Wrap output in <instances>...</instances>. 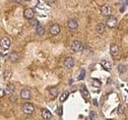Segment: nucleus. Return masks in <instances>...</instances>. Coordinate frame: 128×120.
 Masks as SVG:
<instances>
[{
  "label": "nucleus",
  "mask_w": 128,
  "mask_h": 120,
  "mask_svg": "<svg viewBox=\"0 0 128 120\" xmlns=\"http://www.w3.org/2000/svg\"><path fill=\"white\" fill-rule=\"evenodd\" d=\"M18 59H19V54L16 51H13V52L10 53V55H9V60H10V61L16 62V61H18Z\"/></svg>",
  "instance_id": "nucleus-16"
},
{
  "label": "nucleus",
  "mask_w": 128,
  "mask_h": 120,
  "mask_svg": "<svg viewBox=\"0 0 128 120\" xmlns=\"http://www.w3.org/2000/svg\"><path fill=\"white\" fill-rule=\"evenodd\" d=\"M120 1H122V0H120Z\"/></svg>",
  "instance_id": "nucleus-31"
},
{
  "label": "nucleus",
  "mask_w": 128,
  "mask_h": 120,
  "mask_svg": "<svg viewBox=\"0 0 128 120\" xmlns=\"http://www.w3.org/2000/svg\"><path fill=\"white\" fill-rule=\"evenodd\" d=\"M96 115H97L96 112H93V111H92V112L90 113V117H89L88 119H96Z\"/></svg>",
  "instance_id": "nucleus-26"
},
{
  "label": "nucleus",
  "mask_w": 128,
  "mask_h": 120,
  "mask_svg": "<svg viewBox=\"0 0 128 120\" xmlns=\"http://www.w3.org/2000/svg\"><path fill=\"white\" fill-rule=\"evenodd\" d=\"M49 94H50V96H51L52 98H55V97L58 96V94H59L58 88H57V87H52V88H50V89H49Z\"/></svg>",
  "instance_id": "nucleus-15"
},
{
  "label": "nucleus",
  "mask_w": 128,
  "mask_h": 120,
  "mask_svg": "<svg viewBox=\"0 0 128 120\" xmlns=\"http://www.w3.org/2000/svg\"><path fill=\"white\" fill-rule=\"evenodd\" d=\"M101 65H102V67L104 69V70H106V71H111V63L109 62V61H106V60H102L101 61Z\"/></svg>",
  "instance_id": "nucleus-12"
},
{
  "label": "nucleus",
  "mask_w": 128,
  "mask_h": 120,
  "mask_svg": "<svg viewBox=\"0 0 128 120\" xmlns=\"http://www.w3.org/2000/svg\"><path fill=\"white\" fill-rule=\"evenodd\" d=\"M125 4L128 6V0H125Z\"/></svg>",
  "instance_id": "nucleus-29"
},
{
  "label": "nucleus",
  "mask_w": 128,
  "mask_h": 120,
  "mask_svg": "<svg viewBox=\"0 0 128 120\" xmlns=\"http://www.w3.org/2000/svg\"><path fill=\"white\" fill-rule=\"evenodd\" d=\"M41 116H42L43 119L48 120V119H50V118L52 117V114H51V112H50L48 109L44 108V109H42V111H41Z\"/></svg>",
  "instance_id": "nucleus-13"
},
{
  "label": "nucleus",
  "mask_w": 128,
  "mask_h": 120,
  "mask_svg": "<svg viewBox=\"0 0 128 120\" xmlns=\"http://www.w3.org/2000/svg\"><path fill=\"white\" fill-rule=\"evenodd\" d=\"M10 45H11V41L7 36H4L0 39V46L2 47V49L7 50L10 48Z\"/></svg>",
  "instance_id": "nucleus-2"
},
{
  "label": "nucleus",
  "mask_w": 128,
  "mask_h": 120,
  "mask_svg": "<svg viewBox=\"0 0 128 120\" xmlns=\"http://www.w3.org/2000/svg\"><path fill=\"white\" fill-rule=\"evenodd\" d=\"M92 82H93V85H94L95 87H98V88L101 87V85H102V83H101L99 80H97V79H93Z\"/></svg>",
  "instance_id": "nucleus-22"
},
{
  "label": "nucleus",
  "mask_w": 128,
  "mask_h": 120,
  "mask_svg": "<svg viewBox=\"0 0 128 120\" xmlns=\"http://www.w3.org/2000/svg\"><path fill=\"white\" fill-rule=\"evenodd\" d=\"M106 26L109 29H114L117 26V19L113 16H109L106 20Z\"/></svg>",
  "instance_id": "nucleus-4"
},
{
  "label": "nucleus",
  "mask_w": 128,
  "mask_h": 120,
  "mask_svg": "<svg viewBox=\"0 0 128 120\" xmlns=\"http://www.w3.org/2000/svg\"><path fill=\"white\" fill-rule=\"evenodd\" d=\"M44 1H45V3H46L47 5L51 6V5H53V4L56 2V0H44Z\"/></svg>",
  "instance_id": "nucleus-24"
},
{
  "label": "nucleus",
  "mask_w": 128,
  "mask_h": 120,
  "mask_svg": "<svg viewBox=\"0 0 128 120\" xmlns=\"http://www.w3.org/2000/svg\"><path fill=\"white\" fill-rule=\"evenodd\" d=\"M82 95H83L85 97H88V96H89V94H88V91H87L86 88H83V89H82Z\"/></svg>",
  "instance_id": "nucleus-23"
},
{
  "label": "nucleus",
  "mask_w": 128,
  "mask_h": 120,
  "mask_svg": "<svg viewBox=\"0 0 128 120\" xmlns=\"http://www.w3.org/2000/svg\"><path fill=\"white\" fill-rule=\"evenodd\" d=\"M12 77V72L10 70H6L4 72V80H9Z\"/></svg>",
  "instance_id": "nucleus-20"
},
{
  "label": "nucleus",
  "mask_w": 128,
  "mask_h": 120,
  "mask_svg": "<svg viewBox=\"0 0 128 120\" xmlns=\"http://www.w3.org/2000/svg\"><path fill=\"white\" fill-rule=\"evenodd\" d=\"M71 47H72L73 51H75V52H80V51H82V50L84 49L83 43H82L81 41H79V40H74V41L72 42Z\"/></svg>",
  "instance_id": "nucleus-3"
},
{
  "label": "nucleus",
  "mask_w": 128,
  "mask_h": 120,
  "mask_svg": "<svg viewBox=\"0 0 128 120\" xmlns=\"http://www.w3.org/2000/svg\"><path fill=\"white\" fill-rule=\"evenodd\" d=\"M101 13L103 16H110V14H111V8L107 4H104L101 8Z\"/></svg>",
  "instance_id": "nucleus-7"
},
{
  "label": "nucleus",
  "mask_w": 128,
  "mask_h": 120,
  "mask_svg": "<svg viewBox=\"0 0 128 120\" xmlns=\"http://www.w3.org/2000/svg\"><path fill=\"white\" fill-rule=\"evenodd\" d=\"M26 1H31V0H26Z\"/></svg>",
  "instance_id": "nucleus-30"
},
{
  "label": "nucleus",
  "mask_w": 128,
  "mask_h": 120,
  "mask_svg": "<svg viewBox=\"0 0 128 120\" xmlns=\"http://www.w3.org/2000/svg\"><path fill=\"white\" fill-rule=\"evenodd\" d=\"M96 31H97V33H98V34H100V35L103 34V33H104V31H105V25H104V24H102V23L98 24V25H97V27H96Z\"/></svg>",
  "instance_id": "nucleus-14"
},
{
  "label": "nucleus",
  "mask_w": 128,
  "mask_h": 120,
  "mask_svg": "<svg viewBox=\"0 0 128 120\" xmlns=\"http://www.w3.org/2000/svg\"><path fill=\"white\" fill-rule=\"evenodd\" d=\"M14 1L17 2V3H20V2H21V0H14Z\"/></svg>",
  "instance_id": "nucleus-28"
},
{
  "label": "nucleus",
  "mask_w": 128,
  "mask_h": 120,
  "mask_svg": "<svg viewBox=\"0 0 128 120\" xmlns=\"http://www.w3.org/2000/svg\"><path fill=\"white\" fill-rule=\"evenodd\" d=\"M14 90H15V88H14L13 85H8V86L3 90V92H4V94L9 95V94H12V93L14 92Z\"/></svg>",
  "instance_id": "nucleus-18"
},
{
  "label": "nucleus",
  "mask_w": 128,
  "mask_h": 120,
  "mask_svg": "<svg viewBox=\"0 0 128 120\" xmlns=\"http://www.w3.org/2000/svg\"><path fill=\"white\" fill-rule=\"evenodd\" d=\"M23 112L25 113V114H28V115H31L33 112H34V110H35V106H34V104H32V103H30V102H27V103H25L24 105H23Z\"/></svg>",
  "instance_id": "nucleus-1"
},
{
  "label": "nucleus",
  "mask_w": 128,
  "mask_h": 120,
  "mask_svg": "<svg viewBox=\"0 0 128 120\" xmlns=\"http://www.w3.org/2000/svg\"><path fill=\"white\" fill-rule=\"evenodd\" d=\"M84 76H85V70H81V73H80V75H79V77H78V80L84 79Z\"/></svg>",
  "instance_id": "nucleus-25"
},
{
  "label": "nucleus",
  "mask_w": 128,
  "mask_h": 120,
  "mask_svg": "<svg viewBox=\"0 0 128 120\" xmlns=\"http://www.w3.org/2000/svg\"><path fill=\"white\" fill-rule=\"evenodd\" d=\"M64 67H65L66 69H72L73 66H74V59L72 57H67L65 58V60H64Z\"/></svg>",
  "instance_id": "nucleus-5"
},
{
  "label": "nucleus",
  "mask_w": 128,
  "mask_h": 120,
  "mask_svg": "<svg viewBox=\"0 0 128 120\" xmlns=\"http://www.w3.org/2000/svg\"><path fill=\"white\" fill-rule=\"evenodd\" d=\"M24 16H25V18L28 19V20L33 19L34 16H35V11H34V9H32V8H27V9L24 11Z\"/></svg>",
  "instance_id": "nucleus-8"
},
{
  "label": "nucleus",
  "mask_w": 128,
  "mask_h": 120,
  "mask_svg": "<svg viewBox=\"0 0 128 120\" xmlns=\"http://www.w3.org/2000/svg\"><path fill=\"white\" fill-rule=\"evenodd\" d=\"M68 96H69V93L68 92H63L62 94H61V96H60V101L61 102H64L66 99H67V97H68Z\"/></svg>",
  "instance_id": "nucleus-19"
},
{
  "label": "nucleus",
  "mask_w": 128,
  "mask_h": 120,
  "mask_svg": "<svg viewBox=\"0 0 128 120\" xmlns=\"http://www.w3.org/2000/svg\"><path fill=\"white\" fill-rule=\"evenodd\" d=\"M36 33L38 35V36H43L44 35V33H45V30H44V28L41 26V25H38L37 26V28H36Z\"/></svg>",
  "instance_id": "nucleus-17"
},
{
  "label": "nucleus",
  "mask_w": 128,
  "mask_h": 120,
  "mask_svg": "<svg viewBox=\"0 0 128 120\" xmlns=\"http://www.w3.org/2000/svg\"><path fill=\"white\" fill-rule=\"evenodd\" d=\"M117 68H118L119 73H121V74H122V73H124V72L126 71V66H125V65H123V64H119Z\"/></svg>",
  "instance_id": "nucleus-21"
},
{
  "label": "nucleus",
  "mask_w": 128,
  "mask_h": 120,
  "mask_svg": "<svg viewBox=\"0 0 128 120\" xmlns=\"http://www.w3.org/2000/svg\"><path fill=\"white\" fill-rule=\"evenodd\" d=\"M57 113H58L59 115H61V114H62V107H59V109H58Z\"/></svg>",
  "instance_id": "nucleus-27"
},
{
  "label": "nucleus",
  "mask_w": 128,
  "mask_h": 120,
  "mask_svg": "<svg viewBox=\"0 0 128 120\" xmlns=\"http://www.w3.org/2000/svg\"><path fill=\"white\" fill-rule=\"evenodd\" d=\"M31 96H32L31 90H29V89H23V90L21 91V97H22L23 99L28 100V99L31 98Z\"/></svg>",
  "instance_id": "nucleus-6"
},
{
  "label": "nucleus",
  "mask_w": 128,
  "mask_h": 120,
  "mask_svg": "<svg viewBox=\"0 0 128 120\" xmlns=\"http://www.w3.org/2000/svg\"><path fill=\"white\" fill-rule=\"evenodd\" d=\"M49 33L52 35V36H57L59 33H60V26L57 25V24H54L50 27L49 29Z\"/></svg>",
  "instance_id": "nucleus-10"
},
{
  "label": "nucleus",
  "mask_w": 128,
  "mask_h": 120,
  "mask_svg": "<svg viewBox=\"0 0 128 120\" xmlns=\"http://www.w3.org/2000/svg\"><path fill=\"white\" fill-rule=\"evenodd\" d=\"M110 54H111L113 57L118 56V54H119V47H118L117 44L112 43V44L110 45Z\"/></svg>",
  "instance_id": "nucleus-11"
},
{
  "label": "nucleus",
  "mask_w": 128,
  "mask_h": 120,
  "mask_svg": "<svg viewBox=\"0 0 128 120\" xmlns=\"http://www.w3.org/2000/svg\"><path fill=\"white\" fill-rule=\"evenodd\" d=\"M67 27H68L69 30H71V31H75V30L78 28V23H77L76 20H74V19H70V20L67 22Z\"/></svg>",
  "instance_id": "nucleus-9"
}]
</instances>
